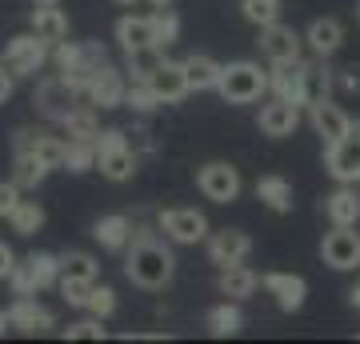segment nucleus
<instances>
[{
    "label": "nucleus",
    "instance_id": "nucleus-1",
    "mask_svg": "<svg viewBox=\"0 0 360 344\" xmlns=\"http://www.w3.org/2000/svg\"><path fill=\"white\" fill-rule=\"evenodd\" d=\"M172 268H176V260H172V253H168L156 236L132 241V253H129V260H124V272H129L132 284L156 293V288H165V284L172 281Z\"/></svg>",
    "mask_w": 360,
    "mask_h": 344
},
{
    "label": "nucleus",
    "instance_id": "nucleus-2",
    "mask_svg": "<svg viewBox=\"0 0 360 344\" xmlns=\"http://www.w3.org/2000/svg\"><path fill=\"white\" fill-rule=\"evenodd\" d=\"M217 92L229 104H252L269 92V72L252 60H232V64H224V72H220Z\"/></svg>",
    "mask_w": 360,
    "mask_h": 344
},
{
    "label": "nucleus",
    "instance_id": "nucleus-3",
    "mask_svg": "<svg viewBox=\"0 0 360 344\" xmlns=\"http://www.w3.org/2000/svg\"><path fill=\"white\" fill-rule=\"evenodd\" d=\"M96 168L108 180H116V184L132 180V172H136V153H132V144L124 141L120 128H104L101 136H96Z\"/></svg>",
    "mask_w": 360,
    "mask_h": 344
},
{
    "label": "nucleus",
    "instance_id": "nucleus-4",
    "mask_svg": "<svg viewBox=\"0 0 360 344\" xmlns=\"http://www.w3.org/2000/svg\"><path fill=\"white\" fill-rule=\"evenodd\" d=\"M0 60L13 68V77H37L40 68L49 64V40L37 37V32H28V37H13Z\"/></svg>",
    "mask_w": 360,
    "mask_h": 344
},
{
    "label": "nucleus",
    "instance_id": "nucleus-5",
    "mask_svg": "<svg viewBox=\"0 0 360 344\" xmlns=\"http://www.w3.org/2000/svg\"><path fill=\"white\" fill-rule=\"evenodd\" d=\"M324 165H328L333 180H340V184H356L360 180V120L348 128L336 144H328Z\"/></svg>",
    "mask_w": 360,
    "mask_h": 344
},
{
    "label": "nucleus",
    "instance_id": "nucleus-6",
    "mask_svg": "<svg viewBox=\"0 0 360 344\" xmlns=\"http://www.w3.org/2000/svg\"><path fill=\"white\" fill-rule=\"evenodd\" d=\"M321 260L336 272L360 265V232H352L348 224H333V232H324L321 241Z\"/></svg>",
    "mask_w": 360,
    "mask_h": 344
},
{
    "label": "nucleus",
    "instance_id": "nucleus-7",
    "mask_svg": "<svg viewBox=\"0 0 360 344\" xmlns=\"http://www.w3.org/2000/svg\"><path fill=\"white\" fill-rule=\"evenodd\" d=\"M196 189L205 192L212 204H232L240 196V172L224 160H208L200 172H196Z\"/></svg>",
    "mask_w": 360,
    "mask_h": 344
},
{
    "label": "nucleus",
    "instance_id": "nucleus-8",
    "mask_svg": "<svg viewBox=\"0 0 360 344\" xmlns=\"http://www.w3.org/2000/svg\"><path fill=\"white\" fill-rule=\"evenodd\" d=\"M156 224H160V232L172 236L176 244H196V241L208 236V220H205V212H196V208H165V212L156 217Z\"/></svg>",
    "mask_w": 360,
    "mask_h": 344
},
{
    "label": "nucleus",
    "instance_id": "nucleus-9",
    "mask_svg": "<svg viewBox=\"0 0 360 344\" xmlns=\"http://www.w3.org/2000/svg\"><path fill=\"white\" fill-rule=\"evenodd\" d=\"M257 44H260V52H264L272 64H296V60H300V37H296L288 25H281V20L260 28Z\"/></svg>",
    "mask_w": 360,
    "mask_h": 344
},
{
    "label": "nucleus",
    "instance_id": "nucleus-10",
    "mask_svg": "<svg viewBox=\"0 0 360 344\" xmlns=\"http://www.w3.org/2000/svg\"><path fill=\"white\" fill-rule=\"evenodd\" d=\"M77 89L68 84L65 77H52V80H40V89H37V104H40V113L52 116V120H65L68 113H77Z\"/></svg>",
    "mask_w": 360,
    "mask_h": 344
},
{
    "label": "nucleus",
    "instance_id": "nucleus-11",
    "mask_svg": "<svg viewBox=\"0 0 360 344\" xmlns=\"http://www.w3.org/2000/svg\"><path fill=\"white\" fill-rule=\"evenodd\" d=\"M124 96H129L124 77L116 72L112 64H101V68H96V77H92V84H89V96H84V101H89L92 108H120Z\"/></svg>",
    "mask_w": 360,
    "mask_h": 344
},
{
    "label": "nucleus",
    "instance_id": "nucleus-12",
    "mask_svg": "<svg viewBox=\"0 0 360 344\" xmlns=\"http://www.w3.org/2000/svg\"><path fill=\"white\" fill-rule=\"evenodd\" d=\"M260 284L269 288V296L276 300V308H281V312H300V308H304L309 284L300 281V276H292V272H264V276H260Z\"/></svg>",
    "mask_w": 360,
    "mask_h": 344
},
{
    "label": "nucleus",
    "instance_id": "nucleus-13",
    "mask_svg": "<svg viewBox=\"0 0 360 344\" xmlns=\"http://www.w3.org/2000/svg\"><path fill=\"white\" fill-rule=\"evenodd\" d=\"M248 253H252V241H248L245 232H236V229H224V232H212V236H208V260L220 265V268L245 265Z\"/></svg>",
    "mask_w": 360,
    "mask_h": 344
},
{
    "label": "nucleus",
    "instance_id": "nucleus-14",
    "mask_svg": "<svg viewBox=\"0 0 360 344\" xmlns=\"http://www.w3.org/2000/svg\"><path fill=\"white\" fill-rule=\"evenodd\" d=\"M269 92L276 101H288L296 108H309V92H304V72H300V60L296 64H276V72L269 77Z\"/></svg>",
    "mask_w": 360,
    "mask_h": 344
},
{
    "label": "nucleus",
    "instance_id": "nucleus-15",
    "mask_svg": "<svg viewBox=\"0 0 360 344\" xmlns=\"http://www.w3.org/2000/svg\"><path fill=\"white\" fill-rule=\"evenodd\" d=\"M8 320H13V329L25 332V336H44V332H52V312L40 308L32 296H16V305L8 308Z\"/></svg>",
    "mask_w": 360,
    "mask_h": 344
},
{
    "label": "nucleus",
    "instance_id": "nucleus-16",
    "mask_svg": "<svg viewBox=\"0 0 360 344\" xmlns=\"http://www.w3.org/2000/svg\"><path fill=\"white\" fill-rule=\"evenodd\" d=\"M148 84L156 89V96H160L165 104H176V101H184V96L193 92V89H188V72H184V60H165V64H160V68L153 72V80H148Z\"/></svg>",
    "mask_w": 360,
    "mask_h": 344
},
{
    "label": "nucleus",
    "instance_id": "nucleus-17",
    "mask_svg": "<svg viewBox=\"0 0 360 344\" xmlns=\"http://www.w3.org/2000/svg\"><path fill=\"white\" fill-rule=\"evenodd\" d=\"M296 125H300V108L288 104V101H276V96H272V104L260 108V132H264V136H276V141H281V136H292Z\"/></svg>",
    "mask_w": 360,
    "mask_h": 344
},
{
    "label": "nucleus",
    "instance_id": "nucleus-18",
    "mask_svg": "<svg viewBox=\"0 0 360 344\" xmlns=\"http://www.w3.org/2000/svg\"><path fill=\"white\" fill-rule=\"evenodd\" d=\"M309 120H312V128L324 136V144H336L340 136H345L348 128H352V120H348L340 108H336L333 101H316V104H309Z\"/></svg>",
    "mask_w": 360,
    "mask_h": 344
},
{
    "label": "nucleus",
    "instance_id": "nucleus-19",
    "mask_svg": "<svg viewBox=\"0 0 360 344\" xmlns=\"http://www.w3.org/2000/svg\"><path fill=\"white\" fill-rule=\"evenodd\" d=\"M304 40H309V49L316 52V56H333V52L345 44V25H340L336 16H321V20L309 25Z\"/></svg>",
    "mask_w": 360,
    "mask_h": 344
},
{
    "label": "nucleus",
    "instance_id": "nucleus-20",
    "mask_svg": "<svg viewBox=\"0 0 360 344\" xmlns=\"http://www.w3.org/2000/svg\"><path fill=\"white\" fill-rule=\"evenodd\" d=\"M16 148H32L49 168H65L68 141H60V136H44V132H16Z\"/></svg>",
    "mask_w": 360,
    "mask_h": 344
},
{
    "label": "nucleus",
    "instance_id": "nucleus-21",
    "mask_svg": "<svg viewBox=\"0 0 360 344\" xmlns=\"http://www.w3.org/2000/svg\"><path fill=\"white\" fill-rule=\"evenodd\" d=\"M116 40H120V49L124 52H136V49L156 44L153 16H120V20H116ZM156 49H160V44H156Z\"/></svg>",
    "mask_w": 360,
    "mask_h": 344
},
{
    "label": "nucleus",
    "instance_id": "nucleus-22",
    "mask_svg": "<svg viewBox=\"0 0 360 344\" xmlns=\"http://www.w3.org/2000/svg\"><path fill=\"white\" fill-rule=\"evenodd\" d=\"M92 236H96V241H101L108 253H120V248L132 241V220L124 217V212L101 217V220H96V229H92Z\"/></svg>",
    "mask_w": 360,
    "mask_h": 344
},
{
    "label": "nucleus",
    "instance_id": "nucleus-23",
    "mask_svg": "<svg viewBox=\"0 0 360 344\" xmlns=\"http://www.w3.org/2000/svg\"><path fill=\"white\" fill-rule=\"evenodd\" d=\"M324 212H328V220H333V224H348V229H356V220H360L356 192L348 189V184H340L333 196H324Z\"/></svg>",
    "mask_w": 360,
    "mask_h": 344
},
{
    "label": "nucleus",
    "instance_id": "nucleus-24",
    "mask_svg": "<svg viewBox=\"0 0 360 344\" xmlns=\"http://www.w3.org/2000/svg\"><path fill=\"white\" fill-rule=\"evenodd\" d=\"M32 32L44 37L49 44H60L68 37V16L56 4H40V8H32Z\"/></svg>",
    "mask_w": 360,
    "mask_h": 344
},
{
    "label": "nucleus",
    "instance_id": "nucleus-25",
    "mask_svg": "<svg viewBox=\"0 0 360 344\" xmlns=\"http://www.w3.org/2000/svg\"><path fill=\"white\" fill-rule=\"evenodd\" d=\"M220 293L229 296V300H240V296H252L257 293V272L245 265H229V268H220Z\"/></svg>",
    "mask_w": 360,
    "mask_h": 344
},
{
    "label": "nucleus",
    "instance_id": "nucleus-26",
    "mask_svg": "<svg viewBox=\"0 0 360 344\" xmlns=\"http://www.w3.org/2000/svg\"><path fill=\"white\" fill-rule=\"evenodd\" d=\"M184 72H188V89L193 92H208V89L220 84L224 64H217L212 56H188V60H184Z\"/></svg>",
    "mask_w": 360,
    "mask_h": 344
},
{
    "label": "nucleus",
    "instance_id": "nucleus-27",
    "mask_svg": "<svg viewBox=\"0 0 360 344\" xmlns=\"http://www.w3.org/2000/svg\"><path fill=\"white\" fill-rule=\"evenodd\" d=\"M49 172H52V168L44 165V160H40V156L32 153V148H16L13 180H16V184H20V189H28V192H32V189H37V184H40V180L49 177Z\"/></svg>",
    "mask_w": 360,
    "mask_h": 344
},
{
    "label": "nucleus",
    "instance_id": "nucleus-28",
    "mask_svg": "<svg viewBox=\"0 0 360 344\" xmlns=\"http://www.w3.org/2000/svg\"><path fill=\"white\" fill-rule=\"evenodd\" d=\"M257 200H264L272 212H288V208H292V184L284 177H260L257 180Z\"/></svg>",
    "mask_w": 360,
    "mask_h": 344
},
{
    "label": "nucleus",
    "instance_id": "nucleus-29",
    "mask_svg": "<svg viewBox=\"0 0 360 344\" xmlns=\"http://www.w3.org/2000/svg\"><path fill=\"white\" fill-rule=\"evenodd\" d=\"M240 324H245V317H240L236 300H220L217 308H208V332L212 336H236Z\"/></svg>",
    "mask_w": 360,
    "mask_h": 344
},
{
    "label": "nucleus",
    "instance_id": "nucleus-30",
    "mask_svg": "<svg viewBox=\"0 0 360 344\" xmlns=\"http://www.w3.org/2000/svg\"><path fill=\"white\" fill-rule=\"evenodd\" d=\"M300 72H304V92H309V104L328 101V96H333V72H328L324 64L300 60Z\"/></svg>",
    "mask_w": 360,
    "mask_h": 344
},
{
    "label": "nucleus",
    "instance_id": "nucleus-31",
    "mask_svg": "<svg viewBox=\"0 0 360 344\" xmlns=\"http://www.w3.org/2000/svg\"><path fill=\"white\" fill-rule=\"evenodd\" d=\"M8 224H13L16 236H37V232L44 229V208H40L37 200H20V204L13 208Z\"/></svg>",
    "mask_w": 360,
    "mask_h": 344
},
{
    "label": "nucleus",
    "instance_id": "nucleus-32",
    "mask_svg": "<svg viewBox=\"0 0 360 344\" xmlns=\"http://www.w3.org/2000/svg\"><path fill=\"white\" fill-rule=\"evenodd\" d=\"M160 64H165V56H160V49H156V44L129 52V77H132V84H148Z\"/></svg>",
    "mask_w": 360,
    "mask_h": 344
},
{
    "label": "nucleus",
    "instance_id": "nucleus-33",
    "mask_svg": "<svg viewBox=\"0 0 360 344\" xmlns=\"http://www.w3.org/2000/svg\"><path fill=\"white\" fill-rule=\"evenodd\" d=\"M60 125H65L68 141H92V144H96V136H101V125H96V113H92V104H89V108H77V113H68Z\"/></svg>",
    "mask_w": 360,
    "mask_h": 344
},
{
    "label": "nucleus",
    "instance_id": "nucleus-34",
    "mask_svg": "<svg viewBox=\"0 0 360 344\" xmlns=\"http://www.w3.org/2000/svg\"><path fill=\"white\" fill-rule=\"evenodd\" d=\"M96 272H101V265H96L89 253L60 256V276H68V281H96Z\"/></svg>",
    "mask_w": 360,
    "mask_h": 344
},
{
    "label": "nucleus",
    "instance_id": "nucleus-35",
    "mask_svg": "<svg viewBox=\"0 0 360 344\" xmlns=\"http://www.w3.org/2000/svg\"><path fill=\"white\" fill-rule=\"evenodd\" d=\"M153 37H156V44L160 49H168V44H176V37H180V20H176V13L172 8H153Z\"/></svg>",
    "mask_w": 360,
    "mask_h": 344
},
{
    "label": "nucleus",
    "instance_id": "nucleus-36",
    "mask_svg": "<svg viewBox=\"0 0 360 344\" xmlns=\"http://www.w3.org/2000/svg\"><path fill=\"white\" fill-rule=\"evenodd\" d=\"M65 168L68 172H89V168H96V144L92 141H68Z\"/></svg>",
    "mask_w": 360,
    "mask_h": 344
},
{
    "label": "nucleus",
    "instance_id": "nucleus-37",
    "mask_svg": "<svg viewBox=\"0 0 360 344\" xmlns=\"http://www.w3.org/2000/svg\"><path fill=\"white\" fill-rule=\"evenodd\" d=\"M28 265L37 272V284L40 288H52V284H60V256L52 253H32L28 256Z\"/></svg>",
    "mask_w": 360,
    "mask_h": 344
},
{
    "label": "nucleus",
    "instance_id": "nucleus-38",
    "mask_svg": "<svg viewBox=\"0 0 360 344\" xmlns=\"http://www.w3.org/2000/svg\"><path fill=\"white\" fill-rule=\"evenodd\" d=\"M240 8H245V16L260 28L281 20V0H240Z\"/></svg>",
    "mask_w": 360,
    "mask_h": 344
},
{
    "label": "nucleus",
    "instance_id": "nucleus-39",
    "mask_svg": "<svg viewBox=\"0 0 360 344\" xmlns=\"http://www.w3.org/2000/svg\"><path fill=\"white\" fill-rule=\"evenodd\" d=\"M124 104H129L132 113H144V116H148V113H156V108H160L165 101L156 96V89H153V84H132V89H129V96H124Z\"/></svg>",
    "mask_w": 360,
    "mask_h": 344
},
{
    "label": "nucleus",
    "instance_id": "nucleus-40",
    "mask_svg": "<svg viewBox=\"0 0 360 344\" xmlns=\"http://www.w3.org/2000/svg\"><path fill=\"white\" fill-rule=\"evenodd\" d=\"M92 288H96V281H68V276H60V293H65V300L72 308H89Z\"/></svg>",
    "mask_w": 360,
    "mask_h": 344
},
{
    "label": "nucleus",
    "instance_id": "nucleus-41",
    "mask_svg": "<svg viewBox=\"0 0 360 344\" xmlns=\"http://www.w3.org/2000/svg\"><path fill=\"white\" fill-rule=\"evenodd\" d=\"M8 284H13V296H37L40 284H37V272H32V265H16L13 276H8Z\"/></svg>",
    "mask_w": 360,
    "mask_h": 344
},
{
    "label": "nucleus",
    "instance_id": "nucleus-42",
    "mask_svg": "<svg viewBox=\"0 0 360 344\" xmlns=\"http://www.w3.org/2000/svg\"><path fill=\"white\" fill-rule=\"evenodd\" d=\"M52 56H56V68H60V72H72V68H80V64H89L84 60V44H68V40H60Z\"/></svg>",
    "mask_w": 360,
    "mask_h": 344
},
{
    "label": "nucleus",
    "instance_id": "nucleus-43",
    "mask_svg": "<svg viewBox=\"0 0 360 344\" xmlns=\"http://www.w3.org/2000/svg\"><path fill=\"white\" fill-rule=\"evenodd\" d=\"M89 312H92V317H101V320L112 317V312H116V293H112V288L96 284V288H92V300H89Z\"/></svg>",
    "mask_w": 360,
    "mask_h": 344
},
{
    "label": "nucleus",
    "instance_id": "nucleus-44",
    "mask_svg": "<svg viewBox=\"0 0 360 344\" xmlns=\"http://www.w3.org/2000/svg\"><path fill=\"white\" fill-rule=\"evenodd\" d=\"M65 340H104V329H101V317L96 320H77L65 329Z\"/></svg>",
    "mask_w": 360,
    "mask_h": 344
},
{
    "label": "nucleus",
    "instance_id": "nucleus-45",
    "mask_svg": "<svg viewBox=\"0 0 360 344\" xmlns=\"http://www.w3.org/2000/svg\"><path fill=\"white\" fill-rule=\"evenodd\" d=\"M20 192H25V189H20L16 180H0V217H4V220L13 217V208H16V204L25 200Z\"/></svg>",
    "mask_w": 360,
    "mask_h": 344
},
{
    "label": "nucleus",
    "instance_id": "nucleus-46",
    "mask_svg": "<svg viewBox=\"0 0 360 344\" xmlns=\"http://www.w3.org/2000/svg\"><path fill=\"white\" fill-rule=\"evenodd\" d=\"M340 89L345 92H360V64H348L340 72Z\"/></svg>",
    "mask_w": 360,
    "mask_h": 344
},
{
    "label": "nucleus",
    "instance_id": "nucleus-47",
    "mask_svg": "<svg viewBox=\"0 0 360 344\" xmlns=\"http://www.w3.org/2000/svg\"><path fill=\"white\" fill-rule=\"evenodd\" d=\"M13 268H16L13 248H8V244H0V281H8V276H13Z\"/></svg>",
    "mask_w": 360,
    "mask_h": 344
},
{
    "label": "nucleus",
    "instance_id": "nucleus-48",
    "mask_svg": "<svg viewBox=\"0 0 360 344\" xmlns=\"http://www.w3.org/2000/svg\"><path fill=\"white\" fill-rule=\"evenodd\" d=\"M8 96H13V68L0 60V104L8 101Z\"/></svg>",
    "mask_w": 360,
    "mask_h": 344
},
{
    "label": "nucleus",
    "instance_id": "nucleus-49",
    "mask_svg": "<svg viewBox=\"0 0 360 344\" xmlns=\"http://www.w3.org/2000/svg\"><path fill=\"white\" fill-rule=\"evenodd\" d=\"M348 296H352V308H356V312H360V281H356V288H352V293H348Z\"/></svg>",
    "mask_w": 360,
    "mask_h": 344
},
{
    "label": "nucleus",
    "instance_id": "nucleus-50",
    "mask_svg": "<svg viewBox=\"0 0 360 344\" xmlns=\"http://www.w3.org/2000/svg\"><path fill=\"white\" fill-rule=\"evenodd\" d=\"M148 4H153V8H168V4H172V0H148Z\"/></svg>",
    "mask_w": 360,
    "mask_h": 344
},
{
    "label": "nucleus",
    "instance_id": "nucleus-51",
    "mask_svg": "<svg viewBox=\"0 0 360 344\" xmlns=\"http://www.w3.org/2000/svg\"><path fill=\"white\" fill-rule=\"evenodd\" d=\"M116 4H136V0H116Z\"/></svg>",
    "mask_w": 360,
    "mask_h": 344
},
{
    "label": "nucleus",
    "instance_id": "nucleus-52",
    "mask_svg": "<svg viewBox=\"0 0 360 344\" xmlns=\"http://www.w3.org/2000/svg\"><path fill=\"white\" fill-rule=\"evenodd\" d=\"M37 4H56V0H37Z\"/></svg>",
    "mask_w": 360,
    "mask_h": 344
},
{
    "label": "nucleus",
    "instance_id": "nucleus-53",
    "mask_svg": "<svg viewBox=\"0 0 360 344\" xmlns=\"http://www.w3.org/2000/svg\"><path fill=\"white\" fill-rule=\"evenodd\" d=\"M356 20H360V4H356Z\"/></svg>",
    "mask_w": 360,
    "mask_h": 344
}]
</instances>
